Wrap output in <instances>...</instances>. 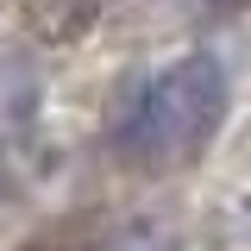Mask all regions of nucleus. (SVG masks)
<instances>
[{
  "instance_id": "nucleus-1",
  "label": "nucleus",
  "mask_w": 251,
  "mask_h": 251,
  "mask_svg": "<svg viewBox=\"0 0 251 251\" xmlns=\"http://www.w3.org/2000/svg\"><path fill=\"white\" fill-rule=\"evenodd\" d=\"M232 107V82H226V63L214 50H188V57L163 63L157 75H145L138 88L120 100V113L107 126V145L126 170H182L207 151L226 126Z\"/></svg>"
},
{
  "instance_id": "nucleus-2",
  "label": "nucleus",
  "mask_w": 251,
  "mask_h": 251,
  "mask_svg": "<svg viewBox=\"0 0 251 251\" xmlns=\"http://www.w3.org/2000/svg\"><path fill=\"white\" fill-rule=\"evenodd\" d=\"M25 19L38 38H75V31L94 19V0H25Z\"/></svg>"
},
{
  "instance_id": "nucleus-3",
  "label": "nucleus",
  "mask_w": 251,
  "mask_h": 251,
  "mask_svg": "<svg viewBox=\"0 0 251 251\" xmlns=\"http://www.w3.org/2000/svg\"><path fill=\"white\" fill-rule=\"evenodd\" d=\"M201 6H251V0H201Z\"/></svg>"
}]
</instances>
